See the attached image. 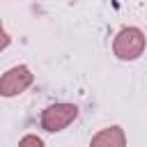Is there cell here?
<instances>
[{"label": "cell", "mask_w": 147, "mask_h": 147, "mask_svg": "<svg viewBox=\"0 0 147 147\" xmlns=\"http://www.w3.org/2000/svg\"><path fill=\"white\" fill-rule=\"evenodd\" d=\"M34 80V74L30 71L28 64H16V67H9L2 78H0V94L5 99H11V96H18L23 94Z\"/></svg>", "instance_id": "cell-3"}, {"label": "cell", "mask_w": 147, "mask_h": 147, "mask_svg": "<svg viewBox=\"0 0 147 147\" xmlns=\"http://www.w3.org/2000/svg\"><path fill=\"white\" fill-rule=\"evenodd\" d=\"M2 37H5V39H2V51H5V48L9 46V41H11V37H9V32H7V28H5V32H2Z\"/></svg>", "instance_id": "cell-6"}, {"label": "cell", "mask_w": 147, "mask_h": 147, "mask_svg": "<svg viewBox=\"0 0 147 147\" xmlns=\"http://www.w3.org/2000/svg\"><path fill=\"white\" fill-rule=\"evenodd\" d=\"M78 117V106L76 103H67V101H60V103H51L41 110V117H39V124L44 131L48 133H60L64 131L74 119Z\"/></svg>", "instance_id": "cell-2"}, {"label": "cell", "mask_w": 147, "mask_h": 147, "mask_svg": "<svg viewBox=\"0 0 147 147\" xmlns=\"http://www.w3.org/2000/svg\"><path fill=\"white\" fill-rule=\"evenodd\" d=\"M90 147H126V133L117 124L106 126V129H101L92 136Z\"/></svg>", "instance_id": "cell-4"}, {"label": "cell", "mask_w": 147, "mask_h": 147, "mask_svg": "<svg viewBox=\"0 0 147 147\" xmlns=\"http://www.w3.org/2000/svg\"><path fill=\"white\" fill-rule=\"evenodd\" d=\"M18 147H46V145H44V140H41L39 136L28 133V136H23V138L18 140Z\"/></svg>", "instance_id": "cell-5"}, {"label": "cell", "mask_w": 147, "mask_h": 147, "mask_svg": "<svg viewBox=\"0 0 147 147\" xmlns=\"http://www.w3.org/2000/svg\"><path fill=\"white\" fill-rule=\"evenodd\" d=\"M145 46H147V37L140 28L136 25H126L122 28L115 39H113V53L117 60L122 62H133L138 60L142 53H145Z\"/></svg>", "instance_id": "cell-1"}]
</instances>
